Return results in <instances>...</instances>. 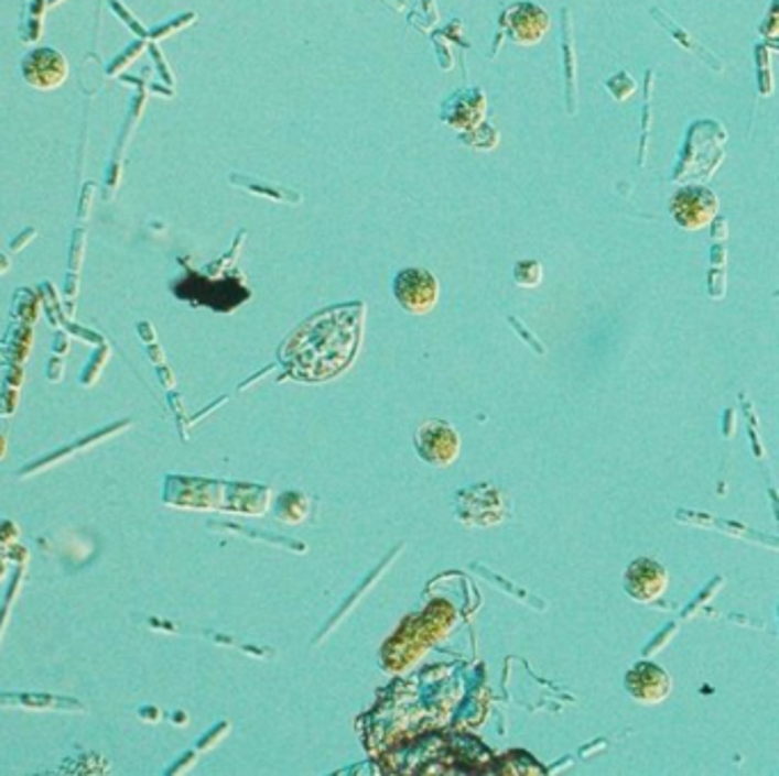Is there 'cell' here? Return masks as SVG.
<instances>
[{
	"label": "cell",
	"mask_w": 779,
	"mask_h": 776,
	"mask_svg": "<svg viewBox=\"0 0 779 776\" xmlns=\"http://www.w3.org/2000/svg\"><path fill=\"white\" fill-rule=\"evenodd\" d=\"M366 306L350 302L321 310L302 323L279 350L289 375L300 382H327L346 370L361 346Z\"/></svg>",
	"instance_id": "1"
},
{
	"label": "cell",
	"mask_w": 779,
	"mask_h": 776,
	"mask_svg": "<svg viewBox=\"0 0 779 776\" xmlns=\"http://www.w3.org/2000/svg\"><path fill=\"white\" fill-rule=\"evenodd\" d=\"M727 131L721 121H695L685 133V144L672 172V181H708L725 161Z\"/></svg>",
	"instance_id": "2"
},
{
	"label": "cell",
	"mask_w": 779,
	"mask_h": 776,
	"mask_svg": "<svg viewBox=\"0 0 779 776\" xmlns=\"http://www.w3.org/2000/svg\"><path fill=\"white\" fill-rule=\"evenodd\" d=\"M670 215L683 231H700L718 217L721 201L713 190L700 183H685L670 197Z\"/></svg>",
	"instance_id": "3"
},
{
	"label": "cell",
	"mask_w": 779,
	"mask_h": 776,
	"mask_svg": "<svg viewBox=\"0 0 779 776\" xmlns=\"http://www.w3.org/2000/svg\"><path fill=\"white\" fill-rule=\"evenodd\" d=\"M393 297L412 316H425L440 302V282L425 267H404L393 276Z\"/></svg>",
	"instance_id": "4"
},
{
	"label": "cell",
	"mask_w": 779,
	"mask_h": 776,
	"mask_svg": "<svg viewBox=\"0 0 779 776\" xmlns=\"http://www.w3.org/2000/svg\"><path fill=\"white\" fill-rule=\"evenodd\" d=\"M498 28H501V35L517 46H535L549 33L551 17L544 8L523 0V3H512L501 12Z\"/></svg>",
	"instance_id": "5"
},
{
	"label": "cell",
	"mask_w": 779,
	"mask_h": 776,
	"mask_svg": "<svg viewBox=\"0 0 779 776\" xmlns=\"http://www.w3.org/2000/svg\"><path fill=\"white\" fill-rule=\"evenodd\" d=\"M455 514L464 525H496L508 516V505L501 491L478 484L457 493Z\"/></svg>",
	"instance_id": "6"
},
{
	"label": "cell",
	"mask_w": 779,
	"mask_h": 776,
	"mask_svg": "<svg viewBox=\"0 0 779 776\" xmlns=\"http://www.w3.org/2000/svg\"><path fill=\"white\" fill-rule=\"evenodd\" d=\"M414 446L423 461L451 466L459 455V434L446 420H423L414 434Z\"/></svg>",
	"instance_id": "7"
},
{
	"label": "cell",
	"mask_w": 779,
	"mask_h": 776,
	"mask_svg": "<svg viewBox=\"0 0 779 776\" xmlns=\"http://www.w3.org/2000/svg\"><path fill=\"white\" fill-rule=\"evenodd\" d=\"M668 584H670L668 569L661 562L651 560V557L634 560L625 573L627 594L638 603L659 601L666 594Z\"/></svg>",
	"instance_id": "8"
},
{
	"label": "cell",
	"mask_w": 779,
	"mask_h": 776,
	"mask_svg": "<svg viewBox=\"0 0 779 776\" xmlns=\"http://www.w3.org/2000/svg\"><path fill=\"white\" fill-rule=\"evenodd\" d=\"M487 97L480 87H462L442 103V121L455 133H464L485 119Z\"/></svg>",
	"instance_id": "9"
},
{
	"label": "cell",
	"mask_w": 779,
	"mask_h": 776,
	"mask_svg": "<svg viewBox=\"0 0 779 776\" xmlns=\"http://www.w3.org/2000/svg\"><path fill=\"white\" fill-rule=\"evenodd\" d=\"M21 74L28 85L37 89H53L67 80L69 65L65 55L55 48H35L23 57Z\"/></svg>",
	"instance_id": "10"
},
{
	"label": "cell",
	"mask_w": 779,
	"mask_h": 776,
	"mask_svg": "<svg viewBox=\"0 0 779 776\" xmlns=\"http://www.w3.org/2000/svg\"><path fill=\"white\" fill-rule=\"evenodd\" d=\"M625 688L640 703H661L672 690V678L653 663H638L625 676Z\"/></svg>",
	"instance_id": "11"
},
{
	"label": "cell",
	"mask_w": 779,
	"mask_h": 776,
	"mask_svg": "<svg viewBox=\"0 0 779 776\" xmlns=\"http://www.w3.org/2000/svg\"><path fill=\"white\" fill-rule=\"evenodd\" d=\"M651 17L661 23V28H666V33H668L679 46H683L685 51L695 53L702 62H706V65H708L713 72H723V62H721L718 57H715L708 48H704L700 42H695V40H693L689 33H685L683 28H679L668 14H663L659 8H653V10H651Z\"/></svg>",
	"instance_id": "12"
},
{
	"label": "cell",
	"mask_w": 779,
	"mask_h": 776,
	"mask_svg": "<svg viewBox=\"0 0 779 776\" xmlns=\"http://www.w3.org/2000/svg\"><path fill=\"white\" fill-rule=\"evenodd\" d=\"M563 59H565V76H567V110L576 112V51H574V30H572V12L563 10Z\"/></svg>",
	"instance_id": "13"
},
{
	"label": "cell",
	"mask_w": 779,
	"mask_h": 776,
	"mask_svg": "<svg viewBox=\"0 0 779 776\" xmlns=\"http://www.w3.org/2000/svg\"><path fill=\"white\" fill-rule=\"evenodd\" d=\"M457 140L466 146H472L476 151H494L498 146V131L491 121H480L478 127L469 129V131H464V133H457Z\"/></svg>",
	"instance_id": "14"
},
{
	"label": "cell",
	"mask_w": 779,
	"mask_h": 776,
	"mask_svg": "<svg viewBox=\"0 0 779 776\" xmlns=\"http://www.w3.org/2000/svg\"><path fill=\"white\" fill-rule=\"evenodd\" d=\"M515 284L519 288H535L542 284V278H544V267L540 261H533V259H526V261H519L515 265Z\"/></svg>",
	"instance_id": "15"
},
{
	"label": "cell",
	"mask_w": 779,
	"mask_h": 776,
	"mask_svg": "<svg viewBox=\"0 0 779 776\" xmlns=\"http://www.w3.org/2000/svg\"><path fill=\"white\" fill-rule=\"evenodd\" d=\"M606 89L610 91L615 101H627L636 91V80L627 72H617L606 80Z\"/></svg>",
	"instance_id": "16"
},
{
	"label": "cell",
	"mask_w": 779,
	"mask_h": 776,
	"mask_svg": "<svg viewBox=\"0 0 779 776\" xmlns=\"http://www.w3.org/2000/svg\"><path fill=\"white\" fill-rule=\"evenodd\" d=\"M651 85H653V72H647V76H645V108H642V144H640V161H638L640 167H645V159H647V138H649V121H651V112H649Z\"/></svg>",
	"instance_id": "17"
},
{
	"label": "cell",
	"mask_w": 779,
	"mask_h": 776,
	"mask_svg": "<svg viewBox=\"0 0 779 776\" xmlns=\"http://www.w3.org/2000/svg\"><path fill=\"white\" fill-rule=\"evenodd\" d=\"M757 59H759V91L764 97H768L772 91V78H770V62L766 46H757Z\"/></svg>",
	"instance_id": "18"
},
{
	"label": "cell",
	"mask_w": 779,
	"mask_h": 776,
	"mask_svg": "<svg viewBox=\"0 0 779 776\" xmlns=\"http://www.w3.org/2000/svg\"><path fill=\"white\" fill-rule=\"evenodd\" d=\"M385 3H389L393 10H404V3H402V0H385Z\"/></svg>",
	"instance_id": "19"
}]
</instances>
